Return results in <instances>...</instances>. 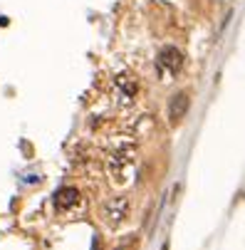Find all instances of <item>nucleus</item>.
<instances>
[{"mask_svg": "<svg viewBox=\"0 0 245 250\" xmlns=\"http://www.w3.org/2000/svg\"><path fill=\"white\" fill-rule=\"evenodd\" d=\"M181 67H184V55H181L179 47L168 45V47H163V50L159 52V57H156V69H159V75H161L163 80L176 77V75L181 72Z\"/></svg>", "mask_w": 245, "mask_h": 250, "instance_id": "1", "label": "nucleus"}, {"mask_svg": "<svg viewBox=\"0 0 245 250\" xmlns=\"http://www.w3.org/2000/svg\"><path fill=\"white\" fill-rule=\"evenodd\" d=\"M188 106H191V102H188V94H186V92L173 94L171 102H168V119H171L173 124L181 122V119L186 117V112H188Z\"/></svg>", "mask_w": 245, "mask_h": 250, "instance_id": "2", "label": "nucleus"}, {"mask_svg": "<svg viewBox=\"0 0 245 250\" xmlns=\"http://www.w3.org/2000/svg\"><path fill=\"white\" fill-rule=\"evenodd\" d=\"M126 210H129V201L126 198H112L107 203V218H109V223L112 226L122 223L126 218Z\"/></svg>", "mask_w": 245, "mask_h": 250, "instance_id": "3", "label": "nucleus"}, {"mask_svg": "<svg viewBox=\"0 0 245 250\" xmlns=\"http://www.w3.org/2000/svg\"><path fill=\"white\" fill-rule=\"evenodd\" d=\"M77 201H80V191H77V188H60V191L55 193V206H57L60 210L77 206Z\"/></svg>", "mask_w": 245, "mask_h": 250, "instance_id": "4", "label": "nucleus"}, {"mask_svg": "<svg viewBox=\"0 0 245 250\" xmlns=\"http://www.w3.org/2000/svg\"><path fill=\"white\" fill-rule=\"evenodd\" d=\"M119 250H124V248H119Z\"/></svg>", "mask_w": 245, "mask_h": 250, "instance_id": "5", "label": "nucleus"}]
</instances>
